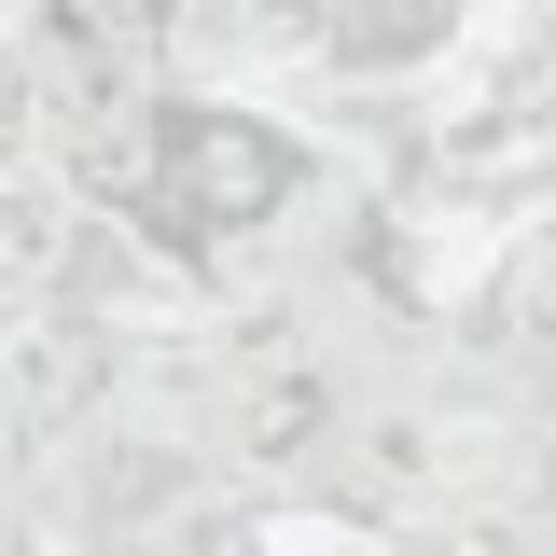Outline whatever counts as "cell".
<instances>
[{"label":"cell","mask_w":556,"mask_h":556,"mask_svg":"<svg viewBox=\"0 0 556 556\" xmlns=\"http://www.w3.org/2000/svg\"><path fill=\"white\" fill-rule=\"evenodd\" d=\"M306 181V153L265 126V112H208V98H153V181H139V223L167 237V251H223V237H251L278 223Z\"/></svg>","instance_id":"cell-1"}]
</instances>
